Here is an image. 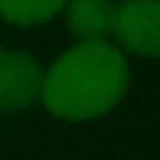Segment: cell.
I'll list each match as a JSON object with an SVG mask.
<instances>
[{"instance_id": "obj_1", "label": "cell", "mask_w": 160, "mask_h": 160, "mask_svg": "<svg viewBox=\"0 0 160 160\" xmlns=\"http://www.w3.org/2000/svg\"><path fill=\"white\" fill-rule=\"evenodd\" d=\"M131 62L114 42L85 39L69 46L42 72L39 101L62 121H95L124 101Z\"/></svg>"}, {"instance_id": "obj_2", "label": "cell", "mask_w": 160, "mask_h": 160, "mask_svg": "<svg viewBox=\"0 0 160 160\" xmlns=\"http://www.w3.org/2000/svg\"><path fill=\"white\" fill-rule=\"evenodd\" d=\"M111 36L124 56L160 59V0H121V3H114Z\"/></svg>"}, {"instance_id": "obj_3", "label": "cell", "mask_w": 160, "mask_h": 160, "mask_svg": "<svg viewBox=\"0 0 160 160\" xmlns=\"http://www.w3.org/2000/svg\"><path fill=\"white\" fill-rule=\"evenodd\" d=\"M42 92V69L23 49L0 46V111L13 114L39 101Z\"/></svg>"}, {"instance_id": "obj_4", "label": "cell", "mask_w": 160, "mask_h": 160, "mask_svg": "<svg viewBox=\"0 0 160 160\" xmlns=\"http://www.w3.org/2000/svg\"><path fill=\"white\" fill-rule=\"evenodd\" d=\"M65 23L78 42L85 39H105L111 36L114 20V0H65Z\"/></svg>"}, {"instance_id": "obj_5", "label": "cell", "mask_w": 160, "mask_h": 160, "mask_svg": "<svg viewBox=\"0 0 160 160\" xmlns=\"http://www.w3.org/2000/svg\"><path fill=\"white\" fill-rule=\"evenodd\" d=\"M62 7L65 0H0V17L13 26H42Z\"/></svg>"}]
</instances>
